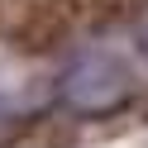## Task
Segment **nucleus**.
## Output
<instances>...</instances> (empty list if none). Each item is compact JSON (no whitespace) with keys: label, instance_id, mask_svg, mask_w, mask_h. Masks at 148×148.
<instances>
[{"label":"nucleus","instance_id":"nucleus-1","mask_svg":"<svg viewBox=\"0 0 148 148\" xmlns=\"http://www.w3.org/2000/svg\"><path fill=\"white\" fill-rule=\"evenodd\" d=\"M134 67H129L119 53H86L77 67L67 72V86L62 96L77 110H115L119 100L134 96Z\"/></svg>","mask_w":148,"mask_h":148}]
</instances>
